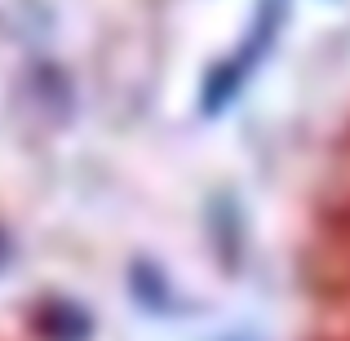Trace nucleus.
Segmentation results:
<instances>
[{
    "mask_svg": "<svg viewBox=\"0 0 350 341\" xmlns=\"http://www.w3.org/2000/svg\"><path fill=\"white\" fill-rule=\"evenodd\" d=\"M0 262H5V235H0Z\"/></svg>",
    "mask_w": 350,
    "mask_h": 341,
    "instance_id": "f257e3e1",
    "label": "nucleus"
}]
</instances>
